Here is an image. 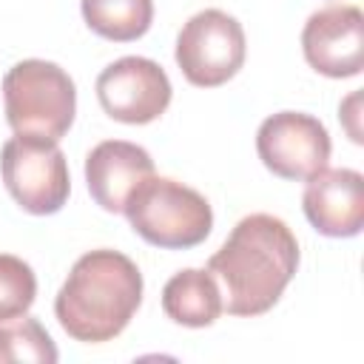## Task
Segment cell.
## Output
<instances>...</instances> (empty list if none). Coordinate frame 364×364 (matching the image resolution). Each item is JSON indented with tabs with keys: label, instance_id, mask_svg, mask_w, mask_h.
Here are the masks:
<instances>
[{
	"label": "cell",
	"instance_id": "1",
	"mask_svg": "<svg viewBox=\"0 0 364 364\" xmlns=\"http://www.w3.org/2000/svg\"><path fill=\"white\" fill-rule=\"evenodd\" d=\"M208 270L222 284V307L230 316H262L293 282L299 242L279 216L250 213L208 259Z\"/></svg>",
	"mask_w": 364,
	"mask_h": 364
},
{
	"label": "cell",
	"instance_id": "2",
	"mask_svg": "<svg viewBox=\"0 0 364 364\" xmlns=\"http://www.w3.org/2000/svg\"><path fill=\"white\" fill-rule=\"evenodd\" d=\"M139 304V267L125 253L100 247L74 262L54 299V316L74 341L102 344L128 327Z\"/></svg>",
	"mask_w": 364,
	"mask_h": 364
},
{
	"label": "cell",
	"instance_id": "3",
	"mask_svg": "<svg viewBox=\"0 0 364 364\" xmlns=\"http://www.w3.org/2000/svg\"><path fill=\"white\" fill-rule=\"evenodd\" d=\"M122 213L136 236L162 250L196 247L213 228L210 202L199 191L156 173L128 196Z\"/></svg>",
	"mask_w": 364,
	"mask_h": 364
},
{
	"label": "cell",
	"instance_id": "4",
	"mask_svg": "<svg viewBox=\"0 0 364 364\" xmlns=\"http://www.w3.org/2000/svg\"><path fill=\"white\" fill-rule=\"evenodd\" d=\"M6 122L14 134L60 142L74 125L77 88L65 68L48 60H23L3 77Z\"/></svg>",
	"mask_w": 364,
	"mask_h": 364
},
{
	"label": "cell",
	"instance_id": "5",
	"mask_svg": "<svg viewBox=\"0 0 364 364\" xmlns=\"http://www.w3.org/2000/svg\"><path fill=\"white\" fill-rule=\"evenodd\" d=\"M0 176L9 196L34 216L63 210L71 193L65 154L46 136L14 134L0 151Z\"/></svg>",
	"mask_w": 364,
	"mask_h": 364
},
{
	"label": "cell",
	"instance_id": "6",
	"mask_svg": "<svg viewBox=\"0 0 364 364\" xmlns=\"http://www.w3.org/2000/svg\"><path fill=\"white\" fill-rule=\"evenodd\" d=\"M245 54L247 43L242 23L222 9H205L182 26L173 57L191 85L216 88L239 74Z\"/></svg>",
	"mask_w": 364,
	"mask_h": 364
},
{
	"label": "cell",
	"instance_id": "7",
	"mask_svg": "<svg viewBox=\"0 0 364 364\" xmlns=\"http://www.w3.org/2000/svg\"><path fill=\"white\" fill-rule=\"evenodd\" d=\"M256 151L273 176L307 182L327 168L333 142L316 117L301 111H279L259 125Z\"/></svg>",
	"mask_w": 364,
	"mask_h": 364
},
{
	"label": "cell",
	"instance_id": "8",
	"mask_svg": "<svg viewBox=\"0 0 364 364\" xmlns=\"http://www.w3.org/2000/svg\"><path fill=\"white\" fill-rule=\"evenodd\" d=\"M173 88L165 68L148 57H119L97 77L102 111L125 125H148L165 114Z\"/></svg>",
	"mask_w": 364,
	"mask_h": 364
},
{
	"label": "cell",
	"instance_id": "9",
	"mask_svg": "<svg viewBox=\"0 0 364 364\" xmlns=\"http://www.w3.org/2000/svg\"><path fill=\"white\" fill-rule=\"evenodd\" d=\"M301 51L310 68L344 80L364 68V14L358 6L336 3L313 11L301 28Z\"/></svg>",
	"mask_w": 364,
	"mask_h": 364
},
{
	"label": "cell",
	"instance_id": "10",
	"mask_svg": "<svg viewBox=\"0 0 364 364\" xmlns=\"http://www.w3.org/2000/svg\"><path fill=\"white\" fill-rule=\"evenodd\" d=\"M301 208L321 236H358L364 228V176L353 168H324L307 179Z\"/></svg>",
	"mask_w": 364,
	"mask_h": 364
},
{
	"label": "cell",
	"instance_id": "11",
	"mask_svg": "<svg viewBox=\"0 0 364 364\" xmlns=\"http://www.w3.org/2000/svg\"><path fill=\"white\" fill-rule=\"evenodd\" d=\"M148 176H154V159L136 142L105 139V142L94 145L85 156L88 193L108 213H122L128 196Z\"/></svg>",
	"mask_w": 364,
	"mask_h": 364
},
{
	"label": "cell",
	"instance_id": "12",
	"mask_svg": "<svg viewBox=\"0 0 364 364\" xmlns=\"http://www.w3.org/2000/svg\"><path fill=\"white\" fill-rule=\"evenodd\" d=\"M162 310L182 327H210L222 316V290L205 267H185L162 287Z\"/></svg>",
	"mask_w": 364,
	"mask_h": 364
},
{
	"label": "cell",
	"instance_id": "13",
	"mask_svg": "<svg viewBox=\"0 0 364 364\" xmlns=\"http://www.w3.org/2000/svg\"><path fill=\"white\" fill-rule=\"evenodd\" d=\"M85 26L111 43H134L154 23V0H80Z\"/></svg>",
	"mask_w": 364,
	"mask_h": 364
},
{
	"label": "cell",
	"instance_id": "14",
	"mask_svg": "<svg viewBox=\"0 0 364 364\" xmlns=\"http://www.w3.org/2000/svg\"><path fill=\"white\" fill-rule=\"evenodd\" d=\"M60 358L48 330L31 318L20 316L11 321H0V364H54Z\"/></svg>",
	"mask_w": 364,
	"mask_h": 364
},
{
	"label": "cell",
	"instance_id": "15",
	"mask_svg": "<svg viewBox=\"0 0 364 364\" xmlns=\"http://www.w3.org/2000/svg\"><path fill=\"white\" fill-rule=\"evenodd\" d=\"M37 299V276L28 262L11 253H0V321H11L28 313Z\"/></svg>",
	"mask_w": 364,
	"mask_h": 364
},
{
	"label": "cell",
	"instance_id": "16",
	"mask_svg": "<svg viewBox=\"0 0 364 364\" xmlns=\"http://www.w3.org/2000/svg\"><path fill=\"white\" fill-rule=\"evenodd\" d=\"M358 100H361V94L355 91V94H350L344 102H341V117L347 119V131H350V139L353 142H361V131H358V125H355V114H358Z\"/></svg>",
	"mask_w": 364,
	"mask_h": 364
}]
</instances>
